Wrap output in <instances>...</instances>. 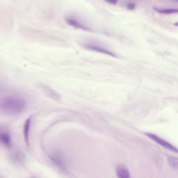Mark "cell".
<instances>
[{
  "label": "cell",
  "mask_w": 178,
  "mask_h": 178,
  "mask_svg": "<svg viewBox=\"0 0 178 178\" xmlns=\"http://www.w3.org/2000/svg\"><path fill=\"white\" fill-rule=\"evenodd\" d=\"M136 5L134 3H129L127 6V8L129 10H133L135 9Z\"/></svg>",
  "instance_id": "11"
},
{
  "label": "cell",
  "mask_w": 178,
  "mask_h": 178,
  "mask_svg": "<svg viewBox=\"0 0 178 178\" xmlns=\"http://www.w3.org/2000/svg\"><path fill=\"white\" fill-rule=\"evenodd\" d=\"M65 21L67 23L74 28L81 29L84 30L90 31V29L82 22L79 20L75 16L67 15L65 18Z\"/></svg>",
  "instance_id": "3"
},
{
  "label": "cell",
  "mask_w": 178,
  "mask_h": 178,
  "mask_svg": "<svg viewBox=\"0 0 178 178\" xmlns=\"http://www.w3.org/2000/svg\"><path fill=\"white\" fill-rule=\"evenodd\" d=\"M84 46L87 48V49L91 50L96 51L97 52L104 53L113 57H116V55L111 52V51H110L107 50H106L104 49V48L100 47L95 46V45H84Z\"/></svg>",
  "instance_id": "5"
},
{
  "label": "cell",
  "mask_w": 178,
  "mask_h": 178,
  "mask_svg": "<svg viewBox=\"0 0 178 178\" xmlns=\"http://www.w3.org/2000/svg\"><path fill=\"white\" fill-rule=\"evenodd\" d=\"M0 139L2 143L5 146L9 147L11 145V138L10 135L8 132H3L0 135Z\"/></svg>",
  "instance_id": "7"
},
{
  "label": "cell",
  "mask_w": 178,
  "mask_h": 178,
  "mask_svg": "<svg viewBox=\"0 0 178 178\" xmlns=\"http://www.w3.org/2000/svg\"><path fill=\"white\" fill-rule=\"evenodd\" d=\"M173 24L174 26H175L178 27V22L176 23H175Z\"/></svg>",
  "instance_id": "13"
},
{
  "label": "cell",
  "mask_w": 178,
  "mask_h": 178,
  "mask_svg": "<svg viewBox=\"0 0 178 178\" xmlns=\"http://www.w3.org/2000/svg\"><path fill=\"white\" fill-rule=\"evenodd\" d=\"M146 135L149 138L161 145V146L166 148L167 149L178 154V149L167 142L158 137L157 135L154 134L147 133Z\"/></svg>",
  "instance_id": "2"
},
{
  "label": "cell",
  "mask_w": 178,
  "mask_h": 178,
  "mask_svg": "<svg viewBox=\"0 0 178 178\" xmlns=\"http://www.w3.org/2000/svg\"><path fill=\"white\" fill-rule=\"evenodd\" d=\"M31 117H30L25 121L24 127V135L25 141L27 146H29L30 143H29V134L30 128V123L31 120Z\"/></svg>",
  "instance_id": "6"
},
{
  "label": "cell",
  "mask_w": 178,
  "mask_h": 178,
  "mask_svg": "<svg viewBox=\"0 0 178 178\" xmlns=\"http://www.w3.org/2000/svg\"><path fill=\"white\" fill-rule=\"evenodd\" d=\"M154 10L160 13L170 14L178 13V9H160L154 7Z\"/></svg>",
  "instance_id": "9"
},
{
  "label": "cell",
  "mask_w": 178,
  "mask_h": 178,
  "mask_svg": "<svg viewBox=\"0 0 178 178\" xmlns=\"http://www.w3.org/2000/svg\"><path fill=\"white\" fill-rule=\"evenodd\" d=\"M116 175L119 178H131L130 174L124 165L119 164L116 167Z\"/></svg>",
  "instance_id": "4"
},
{
  "label": "cell",
  "mask_w": 178,
  "mask_h": 178,
  "mask_svg": "<svg viewBox=\"0 0 178 178\" xmlns=\"http://www.w3.org/2000/svg\"><path fill=\"white\" fill-rule=\"evenodd\" d=\"M25 100L15 96L7 97L1 103L2 109L7 114L14 115L19 114L24 111L25 107Z\"/></svg>",
  "instance_id": "1"
},
{
  "label": "cell",
  "mask_w": 178,
  "mask_h": 178,
  "mask_svg": "<svg viewBox=\"0 0 178 178\" xmlns=\"http://www.w3.org/2000/svg\"><path fill=\"white\" fill-rule=\"evenodd\" d=\"M168 162L170 165L176 169H178V158L173 156L168 158Z\"/></svg>",
  "instance_id": "10"
},
{
  "label": "cell",
  "mask_w": 178,
  "mask_h": 178,
  "mask_svg": "<svg viewBox=\"0 0 178 178\" xmlns=\"http://www.w3.org/2000/svg\"><path fill=\"white\" fill-rule=\"evenodd\" d=\"M42 88L51 98L56 100L60 99V96L59 94L54 90L50 88V87L43 85L42 86Z\"/></svg>",
  "instance_id": "8"
},
{
  "label": "cell",
  "mask_w": 178,
  "mask_h": 178,
  "mask_svg": "<svg viewBox=\"0 0 178 178\" xmlns=\"http://www.w3.org/2000/svg\"><path fill=\"white\" fill-rule=\"evenodd\" d=\"M107 2L110 3V4L115 5L116 4V2H117V1H115V0H109V1H106Z\"/></svg>",
  "instance_id": "12"
}]
</instances>
